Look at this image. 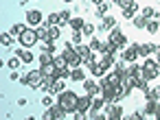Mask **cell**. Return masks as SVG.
I'll use <instances>...</instances> for the list:
<instances>
[{
	"mask_svg": "<svg viewBox=\"0 0 160 120\" xmlns=\"http://www.w3.org/2000/svg\"><path fill=\"white\" fill-rule=\"evenodd\" d=\"M123 61H127V63H134L136 61V57H140L138 55V44H132V46H127L125 50H123Z\"/></svg>",
	"mask_w": 160,
	"mask_h": 120,
	"instance_id": "obj_6",
	"label": "cell"
},
{
	"mask_svg": "<svg viewBox=\"0 0 160 120\" xmlns=\"http://www.w3.org/2000/svg\"><path fill=\"white\" fill-rule=\"evenodd\" d=\"M105 107V98H101V96H92V107H90V113H97V111H101Z\"/></svg>",
	"mask_w": 160,
	"mask_h": 120,
	"instance_id": "obj_15",
	"label": "cell"
},
{
	"mask_svg": "<svg viewBox=\"0 0 160 120\" xmlns=\"http://www.w3.org/2000/svg\"><path fill=\"white\" fill-rule=\"evenodd\" d=\"M46 29H48V39H53V42H57V39H59V35H62V31H59V26H48V24H46Z\"/></svg>",
	"mask_w": 160,
	"mask_h": 120,
	"instance_id": "obj_26",
	"label": "cell"
},
{
	"mask_svg": "<svg viewBox=\"0 0 160 120\" xmlns=\"http://www.w3.org/2000/svg\"><path fill=\"white\" fill-rule=\"evenodd\" d=\"M48 109L55 113V120H64V118H66V111H64L59 105H53V107H48Z\"/></svg>",
	"mask_w": 160,
	"mask_h": 120,
	"instance_id": "obj_29",
	"label": "cell"
},
{
	"mask_svg": "<svg viewBox=\"0 0 160 120\" xmlns=\"http://www.w3.org/2000/svg\"><path fill=\"white\" fill-rule=\"evenodd\" d=\"M40 70H42V74L44 76H48V79H57L59 76V66L57 63H46V66H40Z\"/></svg>",
	"mask_w": 160,
	"mask_h": 120,
	"instance_id": "obj_8",
	"label": "cell"
},
{
	"mask_svg": "<svg viewBox=\"0 0 160 120\" xmlns=\"http://www.w3.org/2000/svg\"><path fill=\"white\" fill-rule=\"evenodd\" d=\"M64 2H72V0H64Z\"/></svg>",
	"mask_w": 160,
	"mask_h": 120,
	"instance_id": "obj_52",
	"label": "cell"
},
{
	"mask_svg": "<svg viewBox=\"0 0 160 120\" xmlns=\"http://www.w3.org/2000/svg\"><path fill=\"white\" fill-rule=\"evenodd\" d=\"M44 24H48V26H62L64 24V20H62V16L59 13H48V18H46V22Z\"/></svg>",
	"mask_w": 160,
	"mask_h": 120,
	"instance_id": "obj_16",
	"label": "cell"
},
{
	"mask_svg": "<svg viewBox=\"0 0 160 120\" xmlns=\"http://www.w3.org/2000/svg\"><path fill=\"white\" fill-rule=\"evenodd\" d=\"M90 70H92V74H94L97 79H103V76L108 74V68H105V66H101V63H94Z\"/></svg>",
	"mask_w": 160,
	"mask_h": 120,
	"instance_id": "obj_20",
	"label": "cell"
},
{
	"mask_svg": "<svg viewBox=\"0 0 160 120\" xmlns=\"http://www.w3.org/2000/svg\"><path fill=\"white\" fill-rule=\"evenodd\" d=\"M20 63H22V59H20L18 55H13L11 59H7V66H9L11 70H18V66H20Z\"/></svg>",
	"mask_w": 160,
	"mask_h": 120,
	"instance_id": "obj_32",
	"label": "cell"
},
{
	"mask_svg": "<svg viewBox=\"0 0 160 120\" xmlns=\"http://www.w3.org/2000/svg\"><path fill=\"white\" fill-rule=\"evenodd\" d=\"M101 66H105L108 70L110 68H114V63H116V59H114V55H101V61H99Z\"/></svg>",
	"mask_w": 160,
	"mask_h": 120,
	"instance_id": "obj_21",
	"label": "cell"
},
{
	"mask_svg": "<svg viewBox=\"0 0 160 120\" xmlns=\"http://www.w3.org/2000/svg\"><path fill=\"white\" fill-rule=\"evenodd\" d=\"M27 29H29V26H27V24H22V22H18V24H13V26H11V31H9V33H11V35H13V37H16V35H18V37H20V35H22V33H24V31H27Z\"/></svg>",
	"mask_w": 160,
	"mask_h": 120,
	"instance_id": "obj_24",
	"label": "cell"
},
{
	"mask_svg": "<svg viewBox=\"0 0 160 120\" xmlns=\"http://www.w3.org/2000/svg\"><path fill=\"white\" fill-rule=\"evenodd\" d=\"M145 116H158L160 113V100H147V105H145V111H142Z\"/></svg>",
	"mask_w": 160,
	"mask_h": 120,
	"instance_id": "obj_11",
	"label": "cell"
},
{
	"mask_svg": "<svg viewBox=\"0 0 160 120\" xmlns=\"http://www.w3.org/2000/svg\"><path fill=\"white\" fill-rule=\"evenodd\" d=\"M42 120H55V113H53L51 109H46V111H44V116H42Z\"/></svg>",
	"mask_w": 160,
	"mask_h": 120,
	"instance_id": "obj_46",
	"label": "cell"
},
{
	"mask_svg": "<svg viewBox=\"0 0 160 120\" xmlns=\"http://www.w3.org/2000/svg\"><path fill=\"white\" fill-rule=\"evenodd\" d=\"M156 120H160V113H158V116H156Z\"/></svg>",
	"mask_w": 160,
	"mask_h": 120,
	"instance_id": "obj_51",
	"label": "cell"
},
{
	"mask_svg": "<svg viewBox=\"0 0 160 120\" xmlns=\"http://www.w3.org/2000/svg\"><path fill=\"white\" fill-rule=\"evenodd\" d=\"M16 79H20V74H18L16 70H11V81H16Z\"/></svg>",
	"mask_w": 160,
	"mask_h": 120,
	"instance_id": "obj_47",
	"label": "cell"
},
{
	"mask_svg": "<svg viewBox=\"0 0 160 120\" xmlns=\"http://www.w3.org/2000/svg\"><path fill=\"white\" fill-rule=\"evenodd\" d=\"M145 98H147V100H160V85L153 87V90H149V92L145 94Z\"/></svg>",
	"mask_w": 160,
	"mask_h": 120,
	"instance_id": "obj_30",
	"label": "cell"
},
{
	"mask_svg": "<svg viewBox=\"0 0 160 120\" xmlns=\"http://www.w3.org/2000/svg\"><path fill=\"white\" fill-rule=\"evenodd\" d=\"M88 111H75V120H88Z\"/></svg>",
	"mask_w": 160,
	"mask_h": 120,
	"instance_id": "obj_44",
	"label": "cell"
},
{
	"mask_svg": "<svg viewBox=\"0 0 160 120\" xmlns=\"http://www.w3.org/2000/svg\"><path fill=\"white\" fill-rule=\"evenodd\" d=\"M134 5H136V0H121V2H118L121 9H132Z\"/></svg>",
	"mask_w": 160,
	"mask_h": 120,
	"instance_id": "obj_40",
	"label": "cell"
},
{
	"mask_svg": "<svg viewBox=\"0 0 160 120\" xmlns=\"http://www.w3.org/2000/svg\"><path fill=\"white\" fill-rule=\"evenodd\" d=\"M121 48L116 46V44H112V42H105V50H103V55H114L116 57V53H118Z\"/></svg>",
	"mask_w": 160,
	"mask_h": 120,
	"instance_id": "obj_27",
	"label": "cell"
},
{
	"mask_svg": "<svg viewBox=\"0 0 160 120\" xmlns=\"http://www.w3.org/2000/svg\"><path fill=\"white\" fill-rule=\"evenodd\" d=\"M0 44H2V46H11V44H13V35H11V33H2Z\"/></svg>",
	"mask_w": 160,
	"mask_h": 120,
	"instance_id": "obj_36",
	"label": "cell"
},
{
	"mask_svg": "<svg viewBox=\"0 0 160 120\" xmlns=\"http://www.w3.org/2000/svg\"><path fill=\"white\" fill-rule=\"evenodd\" d=\"M81 33H83V35H88V37H92V35H94V24H86Z\"/></svg>",
	"mask_w": 160,
	"mask_h": 120,
	"instance_id": "obj_41",
	"label": "cell"
},
{
	"mask_svg": "<svg viewBox=\"0 0 160 120\" xmlns=\"http://www.w3.org/2000/svg\"><path fill=\"white\" fill-rule=\"evenodd\" d=\"M114 24H116V20H114L112 16H105L99 29H101V31H112V29H114Z\"/></svg>",
	"mask_w": 160,
	"mask_h": 120,
	"instance_id": "obj_19",
	"label": "cell"
},
{
	"mask_svg": "<svg viewBox=\"0 0 160 120\" xmlns=\"http://www.w3.org/2000/svg\"><path fill=\"white\" fill-rule=\"evenodd\" d=\"M70 81H86V74H83V66L81 68H72L70 70Z\"/></svg>",
	"mask_w": 160,
	"mask_h": 120,
	"instance_id": "obj_18",
	"label": "cell"
},
{
	"mask_svg": "<svg viewBox=\"0 0 160 120\" xmlns=\"http://www.w3.org/2000/svg\"><path fill=\"white\" fill-rule=\"evenodd\" d=\"M90 2H92V5H97V7H99V5H101V2H103V0H90Z\"/></svg>",
	"mask_w": 160,
	"mask_h": 120,
	"instance_id": "obj_48",
	"label": "cell"
},
{
	"mask_svg": "<svg viewBox=\"0 0 160 120\" xmlns=\"http://www.w3.org/2000/svg\"><path fill=\"white\" fill-rule=\"evenodd\" d=\"M90 107H92V96H90V94H83V96H79L77 111H88V113H90Z\"/></svg>",
	"mask_w": 160,
	"mask_h": 120,
	"instance_id": "obj_12",
	"label": "cell"
},
{
	"mask_svg": "<svg viewBox=\"0 0 160 120\" xmlns=\"http://www.w3.org/2000/svg\"><path fill=\"white\" fill-rule=\"evenodd\" d=\"M38 42H40V35H38V29H27L22 35H20V44H22V48H33V46H38Z\"/></svg>",
	"mask_w": 160,
	"mask_h": 120,
	"instance_id": "obj_4",
	"label": "cell"
},
{
	"mask_svg": "<svg viewBox=\"0 0 160 120\" xmlns=\"http://www.w3.org/2000/svg\"><path fill=\"white\" fill-rule=\"evenodd\" d=\"M140 16H145L147 20H151V18H156V11H153V7H142L140 9Z\"/></svg>",
	"mask_w": 160,
	"mask_h": 120,
	"instance_id": "obj_33",
	"label": "cell"
},
{
	"mask_svg": "<svg viewBox=\"0 0 160 120\" xmlns=\"http://www.w3.org/2000/svg\"><path fill=\"white\" fill-rule=\"evenodd\" d=\"M46 63H55L53 53H42V55H40V66H46Z\"/></svg>",
	"mask_w": 160,
	"mask_h": 120,
	"instance_id": "obj_28",
	"label": "cell"
},
{
	"mask_svg": "<svg viewBox=\"0 0 160 120\" xmlns=\"http://www.w3.org/2000/svg\"><path fill=\"white\" fill-rule=\"evenodd\" d=\"M121 35H123V33H121V29H112V31H110V37H108V42H112V44H116Z\"/></svg>",
	"mask_w": 160,
	"mask_h": 120,
	"instance_id": "obj_34",
	"label": "cell"
},
{
	"mask_svg": "<svg viewBox=\"0 0 160 120\" xmlns=\"http://www.w3.org/2000/svg\"><path fill=\"white\" fill-rule=\"evenodd\" d=\"M147 31H149V33H151V35H156V33H158V31H160V24H158V20H156V18H153V20H149V22H147Z\"/></svg>",
	"mask_w": 160,
	"mask_h": 120,
	"instance_id": "obj_31",
	"label": "cell"
},
{
	"mask_svg": "<svg viewBox=\"0 0 160 120\" xmlns=\"http://www.w3.org/2000/svg\"><path fill=\"white\" fill-rule=\"evenodd\" d=\"M42 53H55V42L53 39H46L42 44Z\"/></svg>",
	"mask_w": 160,
	"mask_h": 120,
	"instance_id": "obj_35",
	"label": "cell"
},
{
	"mask_svg": "<svg viewBox=\"0 0 160 120\" xmlns=\"http://www.w3.org/2000/svg\"><path fill=\"white\" fill-rule=\"evenodd\" d=\"M13 55H18V57L22 59V63H31V61H35V57H33V53H31L29 48H18Z\"/></svg>",
	"mask_w": 160,
	"mask_h": 120,
	"instance_id": "obj_13",
	"label": "cell"
},
{
	"mask_svg": "<svg viewBox=\"0 0 160 120\" xmlns=\"http://www.w3.org/2000/svg\"><path fill=\"white\" fill-rule=\"evenodd\" d=\"M83 90H86V94H90V96H99V94H101V85H97L92 79H86V81H83Z\"/></svg>",
	"mask_w": 160,
	"mask_h": 120,
	"instance_id": "obj_10",
	"label": "cell"
},
{
	"mask_svg": "<svg viewBox=\"0 0 160 120\" xmlns=\"http://www.w3.org/2000/svg\"><path fill=\"white\" fill-rule=\"evenodd\" d=\"M88 46H90V48H92L94 53H101V55H103V50H105V42H101L99 37H92Z\"/></svg>",
	"mask_w": 160,
	"mask_h": 120,
	"instance_id": "obj_17",
	"label": "cell"
},
{
	"mask_svg": "<svg viewBox=\"0 0 160 120\" xmlns=\"http://www.w3.org/2000/svg\"><path fill=\"white\" fill-rule=\"evenodd\" d=\"M57 105L66 111V113H75L77 105H79V96L72 90H64L62 94H57Z\"/></svg>",
	"mask_w": 160,
	"mask_h": 120,
	"instance_id": "obj_1",
	"label": "cell"
},
{
	"mask_svg": "<svg viewBox=\"0 0 160 120\" xmlns=\"http://www.w3.org/2000/svg\"><path fill=\"white\" fill-rule=\"evenodd\" d=\"M75 46H79L81 42H83V37H81V31H75V35H72V39H70Z\"/></svg>",
	"mask_w": 160,
	"mask_h": 120,
	"instance_id": "obj_42",
	"label": "cell"
},
{
	"mask_svg": "<svg viewBox=\"0 0 160 120\" xmlns=\"http://www.w3.org/2000/svg\"><path fill=\"white\" fill-rule=\"evenodd\" d=\"M38 35H40V42H46V39H48V29H46V24L38 29Z\"/></svg>",
	"mask_w": 160,
	"mask_h": 120,
	"instance_id": "obj_37",
	"label": "cell"
},
{
	"mask_svg": "<svg viewBox=\"0 0 160 120\" xmlns=\"http://www.w3.org/2000/svg\"><path fill=\"white\" fill-rule=\"evenodd\" d=\"M138 76H142L145 81H151V79L160 76V63L153 61V59H145V61H142V72H140Z\"/></svg>",
	"mask_w": 160,
	"mask_h": 120,
	"instance_id": "obj_2",
	"label": "cell"
},
{
	"mask_svg": "<svg viewBox=\"0 0 160 120\" xmlns=\"http://www.w3.org/2000/svg\"><path fill=\"white\" fill-rule=\"evenodd\" d=\"M156 61H158V63H160V53H158V59H156Z\"/></svg>",
	"mask_w": 160,
	"mask_h": 120,
	"instance_id": "obj_49",
	"label": "cell"
},
{
	"mask_svg": "<svg viewBox=\"0 0 160 120\" xmlns=\"http://www.w3.org/2000/svg\"><path fill=\"white\" fill-rule=\"evenodd\" d=\"M105 113H108V120H123V107L121 105H105Z\"/></svg>",
	"mask_w": 160,
	"mask_h": 120,
	"instance_id": "obj_5",
	"label": "cell"
},
{
	"mask_svg": "<svg viewBox=\"0 0 160 120\" xmlns=\"http://www.w3.org/2000/svg\"><path fill=\"white\" fill-rule=\"evenodd\" d=\"M147 22H149V20H147L145 16H140V13H138V16L132 20V24H134L136 29H147Z\"/></svg>",
	"mask_w": 160,
	"mask_h": 120,
	"instance_id": "obj_22",
	"label": "cell"
},
{
	"mask_svg": "<svg viewBox=\"0 0 160 120\" xmlns=\"http://www.w3.org/2000/svg\"><path fill=\"white\" fill-rule=\"evenodd\" d=\"M112 2H116V5H118V2H121V0H112Z\"/></svg>",
	"mask_w": 160,
	"mask_h": 120,
	"instance_id": "obj_50",
	"label": "cell"
},
{
	"mask_svg": "<svg viewBox=\"0 0 160 120\" xmlns=\"http://www.w3.org/2000/svg\"><path fill=\"white\" fill-rule=\"evenodd\" d=\"M108 9H110V5H108V2H101V5L97 7V11H94V13L101 18V16H105V11H108Z\"/></svg>",
	"mask_w": 160,
	"mask_h": 120,
	"instance_id": "obj_39",
	"label": "cell"
},
{
	"mask_svg": "<svg viewBox=\"0 0 160 120\" xmlns=\"http://www.w3.org/2000/svg\"><path fill=\"white\" fill-rule=\"evenodd\" d=\"M42 105H44V107H46V109H48V107H53V105H55V98H53V96H51V92H48V94H46V96H44V98H42Z\"/></svg>",
	"mask_w": 160,
	"mask_h": 120,
	"instance_id": "obj_38",
	"label": "cell"
},
{
	"mask_svg": "<svg viewBox=\"0 0 160 120\" xmlns=\"http://www.w3.org/2000/svg\"><path fill=\"white\" fill-rule=\"evenodd\" d=\"M75 50L81 55V59H83V63H88L90 59H92V55H94V50L90 48V46H86V44H79V46H75Z\"/></svg>",
	"mask_w": 160,
	"mask_h": 120,
	"instance_id": "obj_9",
	"label": "cell"
},
{
	"mask_svg": "<svg viewBox=\"0 0 160 120\" xmlns=\"http://www.w3.org/2000/svg\"><path fill=\"white\" fill-rule=\"evenodd\" d=\"M64 90H66V79H59V76H57V79L53 81V87H51V94H62Z\"/></svg>",
	"mask_w": 160,
	"mask_h": 120,
	"instance_id": "obj_14",
	"label": "cell"
},
{
	"mask_svg": "<svg viewBox=\"0 0 160 120\" xmlns=\"http://www.w3.org/2000/svg\"><path fill=\"white\" fill-rule=\"evenodd\" d=\"M42 11L40 9H29L27 11V24H31V26H38V24H42Z\"/></svg>",
	"mask_w": 160,
	"mask_h": 120,
	"instance_id": "obj_7",
	"label": "cell"
},
{
	"mask_svg": "<svg viewBox=\"0 0 160 120\" xmlns=\"http://www.w3.org/2000/svg\"><path fill=\"white\" fill-rule=\"evenodd\" d=\"M44 74H42V70H31V72H27L24 76H22V83L24 85H29V87H33V90H40V85L44 83Z\"/></svg>",
	"mask_w": 160,
	"mask_h": 120,
	"instance_id": "obj_3",
	"label": "cell"
},
{
	"mask_svg": "<svg viewBox=\"0 0 160 120\" xmlns=\"http://www.w3.org/2000/svg\"><path fill=\"white\" fill-rule=\"evenodd\" d=\"M59 16H62V20H64V24H68L72 18H70V11L68 9H64V11H59Z\"/></svg>",
	"mask_w": 160,
	"mask_h": 120,
	"instance_id": "obj_43",
	"label": "cell"
},
{
	"mask_svg": "<svg viewBox=\"0 0 160 120\" xmlns=\"http://www.w3.org/2000/svg\"><path fill=\"white\" fill-rule=\"evenodd\" d=\"M68 24H70V29H72V31H83V26H86L83 18H72Z\"/></svg>",
	"mask_w": 160,
	"mask_h": 120,
	"instance_id": "obj_23",
	"label": "cell"
},
{
	"mask_svg": "<svg viewBox=\"0 0 160 120\" xmlns=\"http://www.w3.org/2000/svg\"><path fill=\"white\" fill-rule=\"evenodd\" d=\"M136 16H138V5H134L132 9H123V18L125 20H134Z\"/></svg>",
	"mask_w": 160,
	"mask_h": 120,
	"instance_id": "obj_25",
	"label": "cell"
},
{
	"mask_svg": "<svg viewBox=\"0 0 160 120\" xmlns=\"http://www.w3.org/2000/svg\"><path fill=\"white\" fill-rule=\"evenodd\" d=\"M90 118H92V120H108V116H105V113H101V111H97V113H90Z\"/></svg>",
	"mask_w": 160,
	"mask_h": 120,
	"instance_id": "obj_45",
	"label": "cell"
}]
</instances>
